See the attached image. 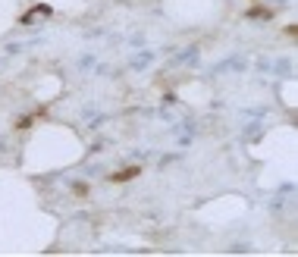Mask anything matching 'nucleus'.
Returning a JSON list of instances; mask_svg holds the SVG:
<instances>
[{"mask_svg":"<svg viewBox=\"0 0 298 257\" xmlns=\"http://www.w3.org/2000/svg\"><path fill=\"white\" fill-rule=\"evenodd\" d=\"M248 16H254V19H257V16H260V19H270V10H264V6H254Z\"/></svg>","mask_w":298,"mask_h":257,"instance_id":"2","label":"nucleus"},{"mask_svg":"<svg viewBox=\"0 0 298 257\" xmlns=\"http://www.w3.org/2000/svg\"><path fill=\"white\" fill-rule=\"evenodd\" d=\"M73 192H76V194H88V185L79 182V185H73Z\"/></svg>","mask_w":298,"mask_h":257,"instance_id":"3","label":"nucleus"},{"mask_svg":"<svg viewBox=\"0 0 298 257\" xmlns=\"http://www.w3.org/2000/svg\"><path fill=\"white\" fill-rule=\"evenodd\" d=\"M138 166H126V170H119V172H113V176H110V182H129V179H135L138 176Z\"/></svg>","mask_w":298,"mask_h":257,"instance_id":"1","label":"nucleus"}]
</instances>
